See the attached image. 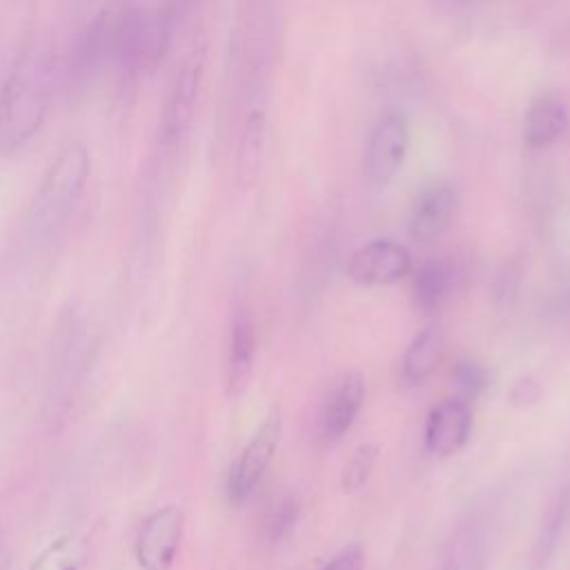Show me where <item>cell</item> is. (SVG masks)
Instances as JSON below:
<instances>
[{"mask_svg":"<svg viewBox=\"0 0 570 570\" xmlns=\"http://www.w3.org/2000/svg\"><path fill=\"white\" fill-rule=\"evenodd\" d=\"M568 508H570V492H563V494H559V499L552 503L550 512L543 519L541 532H539L537 543H534V563L539 568H543L548 563V559L552 557V552H554V548L561 539L563 523H566V517H568Z\"/></svg>","mask_w":570,"mask_h":570,"instance_id":"cell-17","label":"cell"},{"mask_svg":"<svg viewBox=\"0 0 570 570\" xmlns=\"http://www.w3.org/2000/svg\"><path fill=\"white\" fill-rule=\"evenodd\" d=\"M448 2L450 7H463V4H470V2H479V0H443Z\"/></svg>","mask_w":570,"mask_h":570,"instance_id":"cell-23","label":"cell"},{"mask_svg":"<svg viewBox=\"0 0 570 570\" xmlns=\"http://www.w3.org/2000/svg\"><path fill=\"white\" fill-rule=\"evenodd\" d=\"M80 557L78 539L73 534H60L33 559L29 570H78Z\"/></svg>","mask_w":570,"mask_h":570,"instance_id":"cell-18","label":"cell"},{"mask_svg":"<svg viewBox=\"0 0 570 570\" xmlns=\"http://www.w3.org/2000/svg\"><path fill=\"white\" fill-rule=\"evenodd\" d=\"M91 171V158L82 142L65 145L49 163L33 196L31 218L40 232L58 229L76 209Z\"/></svg>","mask_w":570,"mask_h":570,"instance_id":"cell-2","label":"cell"},{"mask_svg":"<svg viewBox=\"0 0 570 570\" xmlns=\"http://www.w3.org/2000/svg\"><path fill=\"white\" fill-rule=\"evenodd\" d=\"M412 272V254L396 240L376 238L352 252L347 276L361 287L394 285Z\"/></svg>","mask_w":570,"mask_h":570,"instance_id":"cell-8","label":"cell"},{"mask_svg":"<svg viewBox=\"0 0 570 570\" xmlns=\"http://www.w3.org/2000/svg\"><path fill=\"white\" fill-rule=\"evenodd\" d=\"M256 352V332L252 316L245 309H238L232 321L229 350H227V392L240 394L249 381L252 363Z\"/></svg>","mask_w":570,"mask_h":570,"instance_id":"cell-13","label":"cell"},{"mask_svg":"<svg viewBox=\"0 0 570 570\" xmlns=\"http://www.w3.org/2000/svg\"><path fill=\"white\" fill-rule=\"evenodd\" d=\"M365 552L361 546H350L343 552H338L323 570H363Z\"/></svg>","mask_w":570,"mask_h":570,"instance_id":"cell-21","label":"cell"},{"mask_svg":"<svg viewBox=\"0 0 570 570\" xmlns=\"http://www.w3.org/2000/svg\"><path fill=\"white\" fill-rule=\"evenodd\" d=\"M570 122V111L559 94L546 91L530 100L523 114V142L530 149H548L557 145Z\"/></svg>","mask_w":570,"mask_h":570,"instance_id":"cell-10","label":"cell"},{"mask_svg":"<svg viewBox=\"0 0 570 570\" xmlns=\"http://www.w3.org/2000/svg\"><path fill=\"white\" fill-rule=\"evenodd\" d=\"M203 73H205V49L196 47L183 60L165 105V114L160 122L163 125L160 140L167 151L180 147L191 129L200 87H203Z\"/></svg>","mask_w":570,"mask_h":570,"instance_id":"cell-5","label":"cell"},{"mask_svg":"<svg viewBox=\"0 0 570 570\" xmlns=\"http://www.w3.org/2000/svg\"><path fill=\"white\" fill-rule=\"evenodd\" d=\"M472 430V412L468 401L448 399L439 403L425 423V445L432 454L450 456L459 452Z\"/></svg>","mask_w":570,"mask_h":570,"instance_id":"cell-11","label":"cell"},{"mask_svg":"<svg viewBox=\"0 0 570 570\" xmlns=\"http://www.w3.org/2000/svg\"><path fill=\"white\" fill-rule=\"evenodd\" d=\"M365 401V379L358 372L345 374L327 394L321 410V432L325 439H341L356 421Z\"/></svg>","mask_w":570,"mask_h":570,"instance_id":"cell-12","label":"cell"},{"mask_svg":"<svg viewBox=\"0 0 570 570\" xmlns=\"http://www.w3.org/2000/svg\"><path fill=\"white\" fill-rule=\"evenodd\" d=\"M452 381L465 396H481L490 387V370L474 358H459L452 367Z\"/></svg>","mask_w":570,"mask_h":570,"instance_id":"cell-20","label":"cell"},{"mask_svg":"<svg viewBox=\"0 0 570 570\" xmlns=\"http://www.w3.org/2000/svg\"><path fill=\"white\" fill-rule=\"evenodd\" d=\"M412 142L410 120L403 111H385L372 127L365 145L363 171L367 183L385 187L405 165Z\"/></svg>","mask_w":570,"mask_h":570,"instance_id":"cell-4","label":"cell"},{"mask_svg":"<svg viewBox=\"0 0 570 570\" xmlns=\"http://www.w3.org/2000/svg\"><path fill=\"white\" fill-rule=\"evenodd\" d=\"M376 456H379V448L374 443H363L354 450V454L350 456V461L345 463L343 474H341L343 492H356L367 483V479L374 470Z\"/></svg>","mask_w":570,"mask_h":570,"instance_id":"cell-19","label":"cell"},{"mask_svg":"<svg viewBox=\"0 0 570 570\" xmlns=\"http://www.w3.org/2000/svg\"><path fill=\"white\" fill-rule=\"evenodd\" d=\"M443 336L436 327H425L407 345L401 361V379L405 385L425 383L441 363Z\"/></svg>","mask_w":570,"mask_h":570,"instance_id":"cell-15","label":"cell"},{"mask_svg":"<svg viewBox=\"0 0 570 570\" xmlns=\"http://www.w3.org/2000/svg\"><path fill=\"white\" fill-rule=\"evenodd\" d=\"M283 434V412L281 407H272L243 452L236 456L234 465L229 468L227 474V499L232 503H243L249 499V494L256 490L261 483L265 470L269 468L278 443Z\"/></svg>","mask_w":570,"mask_h":570,"instance_id":"cell-3","label":"cell"},{"mask_svg":"<svg viewBox=\"0 0 570 570\" xmlns=\"http://www.w3.org/2000/svg\"><path fill=\"white\" fill-rule=\"evenodd\" d=\"M301 517V501L296 494H283L274 501V505H269V510L265 512L263 519V539L269 546L281 543L283 539H287Z\"/></svg>","mask_w":570,"mask_h":570,"instance_id":"cell-16","label":"cell"},{"mask_svg":"<svg viewBox=\"0 0 570 570\" xmlns=\"http://www.w3.org/2000/svg\"><path fill=\"white\" fill-rule=\"evenodd\" d=\"M51 51L29 40L0 85V154L22 147L40 129L51 98Z\"/></svg>","mask_w":570,"mask_h":570,"instance_id":"cell-1","label":"cell"},{"mask_svg":"<svg viewBox=\"0 0 570 570\" xmlns=\"http://www.w3.org/2000/svg\"><path fill=\"white\" fill-rule=\"evenodd\" d=\"M456 287V269L448 261H428L414 276V303L423 314L443 307Z\"/></svg>","mask_w":570,"mask_h":570,"instance_id":"cell-14","label":"cell"},{"mask_svg":"<svg viewBox=\"0 0 570 570\" xmlns=\"http://www.w3.org/2000/svg\"><path fill=\"white\" fill-rule=\"evenodd\" d=\"M488 517L481 510L465 512L450 532L441 570H485L490 552Z\"/></svg>","mask_w":570,"mask_h":570,"instance_id":"cell-9","label":"cell"},{"mask_svg":"<svg viewBox=\"0 0 570 570\" xmlns=\"http://www.w3.org/2000/svg\"><path fill=\"white\" fill-rule=\"evenodd\" d=\"M539 396H541V387L532 376L519 379L510 390V401L514 405H532L534 401H539Z\"/></svg>","mask_w":570,"mask_h":570,"instance_id":"cell-22","label":"cell"},{"mask_svg":"<svg viewBox=\"0 0 570 570\" xmlns=\"http://www.w3.org/2000/svg\"><path fill=\"white\" fill-rule=\"evenodd\" d=\"M459 214V189L450 180H432L423 185L407 212V232L419 243L439 240Z\"/></svg>","mask_w":570,"mask_h":570,"instance_id":"cell-6","label":"cell"},{"mask_svg":"<svg viewBox=\"0 0 570 570\" xmlns=\"http://www.w3.org/2000/svg\"><path fill=\"white\" fill-rule=\"evenodd\" d=\"M185 532V514L169 503L151 512L136 537V561L142 570H169Z\"/></svg>","mask_w":570,"mask_h":570,"instance_id":"cell-7","label":"cell"}]
</instances>
